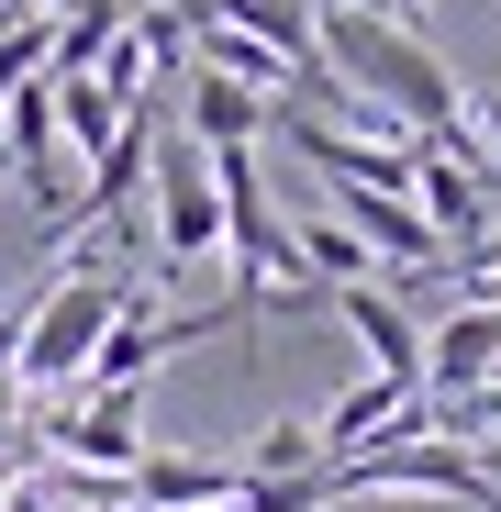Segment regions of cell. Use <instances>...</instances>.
Returning a JSON list of instances; mask_svg holds the SVG:
<instances>
[{
  "label": "cell",
  "mask_w": 501,
  "mask_h": 512,
  "mask_svg": "<svg viewBox=\"0 0 501 512\" xmlns=\"http://www.w3.org/2000/svg\"><path fill=\"white\" fill-rule=\"evenodd\" d=\"M312 56H323L334 90H357V101H368L379 123H401V134H446V112H457V90H468L412 23L357 12V0H323V12H312Z\"/></svg>",
  "instance_id": "obj_1"
},
{
  "label": "cell",
  "mask_w": 501,
  "mask_h": 512,
  "mask_svg": "<svg viewBox=\"0 0 501 512\" xmlns=\"http://www.w3.org/2000/svg\"><path fill=\"white\" fill-rule=\"evenodd\" d=\"M145 301V279H123L112 256H67V268L23 301V334H12V379L23 390H78L90 379V346Z\"/></svg>",
  "instance_id": "obj_2"
},
{
  "label": "cell",
  "mask_w": 501,
  "mask_h": 512,
  "mask_svg": "<svg viewBox=\"0 0 501 512\" xmlns=\"http://www.w3.org/2000/svg\"><path fill=\"white\" fill-rule=\"evenodd\" d=\"M145 223H156V268H212V256H223L212 145H190L179 123H156V156H145Z\"/></svg>",
  "instance_id": "obj_3"
},
{
  "label": "cell",
  "mask_w": 501,
  "mask_h": 512,
  "mask_svg": "<svg viewBox=\"0 0 501 512\" xmlns=\"http://www.w3.org/2000/svg\"><path fill=\"white\" fill-rule=\"evenodd\" d=\"M45 457L56 468H101V479H123L134 457H145V390H78V401H56L45 423Z\"/></svg>",
  "instance_id": "obj_4"
},
{
  "label": "cell",
  "mask_w": 501,
  "mask_h": 512,
  "mask_svg": "<svg viewBox=\"0 0 501 512\" xmlns=\"http://www.w3.org/2000/svg\"><path fill=\"white\" fill-rule=\"evenodd\" d=\"M167 123H179L190 145H257L279 123L268 90H245V78H212V67H179V90H167Z\"/></svg>",
  "instance_id": "obj_5"
},
{
  "label": "cell",
  "mask_w": 501,
  "mask_h": 512,
  "mask_svg": "<svg viewBox=\"0 0 501 512\" xmlns=\"http://www.w3.org/2000/svg\"><path fill=\"white\" fill-rule=\"evenodd\" d=\"M334 223L379 256V279L390 268H446V245H435L424 212H412V190H334Z\"/></svg>",
  "instance_id": "obj_6"
},
{
  "label": "cell",
  "mask_w": 501,
  "mask_h": 512,
  "mask_svg": "<svg viewBox=\"0 0 501 512\" xmlns=\"http://www.w3.org/2000/svg\"><path fill=\"white\" fill-rule=\"evenodd\" d=\"M323 301L346 312V334L368 346V368H379V379H412V390H424V323L401 312V290H390V279H357V290H323Z\"/></svg>",
  "instance_id": "obj_7"
},
{
  "label": "cell",
  "mask_w": 501,
  "mask_h": 512,
  "mask_svg": "<svg viewBox=\"0 0 501 512\" xmlns=\"http://www.w3.org/2000/svg\"><path fill=\"white\" fill-rule=\"evenodd\" d=\"M490 368H501V290H490V301H468V312H446V323L424 334V390H435V401L479 390Z\"/></svg>",
  "instance_id": "obj_8"
},
{
  "label": "cell",
  "mask_w": 501,
  "mask_h": 512,
  "mask_svg": "<svg viewBox=\"0 0 501 512\" xmlns=\"http://www.w3.org/2000/svg\"><path fill=\"white\" fill-rule=\"evenodd\" d=\"M234 468H245V479H312V468H323V446H312V423H268V435L245 446Z\"/></svg>",
  "instance_id": "obj_9"
},
{
  "label": "cell",
  "mask_w": 501,
  "mask_h": 512,
  "mask_svg": "<svg viewBox=\"0 0 501 512\" xmlns=\"http://www.w3.org/2000/svg\"><path fill=\"white\" fill-rule=\"evenodd\" d=\"M12 334H23V312H0V435H12V401H23V379H12Z\"/></svg>",
  "instance_id": "obj_10"
},
{
  "label": "cell",
  "mask_w": 501,
  "mask_h": 512,
  "mask_svg": "<svg viewBox=\"0 0 501 512\" xmlns=\"http://www.w3.org/2000/svg\"><path fill=\"white\" fill-rule=\"evenodd\" d=\"M379 12H390V23H424V12H435V0H379Z\"/></svg>",
  "instance_id": "obj_11"
}]
</instances>
